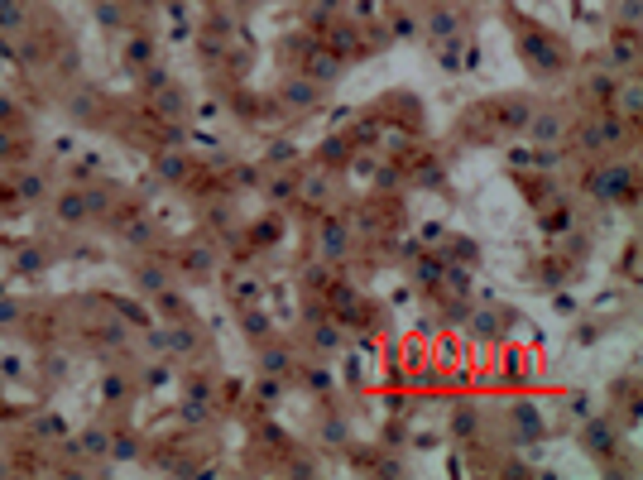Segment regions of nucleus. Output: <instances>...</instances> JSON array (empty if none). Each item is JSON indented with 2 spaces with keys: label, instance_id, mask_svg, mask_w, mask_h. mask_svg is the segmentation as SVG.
Here are the masks:
<instances>
[{
  "label": "nucleus",
  "instance_id": "nucleus-1",
  "mask_svg": "<svg viewBox=\"0 0 643 480\" xmlns=\"http://www.w3.org/2000/svg\"><path fill=\"white\" fill-rule=\"evenodd\" d=\"M629 183H634V173H629V168H610L605 178H595V192H600V197H624V192H629Z\"/></svg>",
  "mask_w": 643,
  "mask_h": 480
},
{
  "label": "nucleus",
  "instance_id": "nucleus-2",
  "mask_svg": "<svg viewBox=\"0 0 643 480\" xmlns=\"http://www.w3.org/2000/svg\"><path fill=\"white\" fill-rule=\"evenodd\" d=\"M288 101H293V106H312V101H317V87H312V82H288Z\"/></svg>",
  "mask_w": 643,
  "mask_h": 480
},
{
  "label": "nucleus",
  "instance_id": "nucleus-3",
  "mask_svg": "<svg viewBox=\"0 0 643 480\" xmlns=\"http://www.w3.org/2000/svg\"><path fill=\"white\" fill-rule=\"evenodd\" d=\"M639 87H634V82H629V87H624V91H619V115H639Z\"/></svg>",
  "mask_w": 643,
  "mask_h": 480
},
{
  "label": "nucleus",
  "instance_id": "nucleus-4",
  "mask_svg": "<svg viewBox=\"0 0 643 480\" xmlns=\"http://www.w3.org/2000/svg\"><path fill=\"white\" fill-rule=\"evenodd\" d=\"M322 250L341 255V250H346V231H341V226H326V231H322Z\"/></svg>",
  "mask_w": 643,
  "mask_h": 480
},
{
  "label": "nucleus",
  "instance_id": "nucleus-5",
  "mask_svg": "<svg viewBox=\"0 0 643 480\" xmlns=\"http://www.w3.org/2000/svg\"><path fill=\"white\" fill-rule=\"evenodd\" d=\"M432 34H437V39H452L456 34V15H432Z\"/></svg>",
  "mask_w": 643,
  "mask_h": 480
},
{
  "label": "nucleus",
  "instance_id": "nucleus-6",
  "mask_svg": "<svg viewBox=\"0 0 643 480\" xmlns=\"http://www.w3.org/2000/svg\"><path fill=\"white\" fill-rule=\"evenodd\" d=\"M87 452H91V456H106V452H110V437H106V432H87Z\"/></svg>",
  "mask_w": 643,
  "mask_h": 480
},
{
  "label": "nucleus",
  "instance_id": "nucleus-7",
  "mask_svg": "<svg viewBox=\"0 0 643 480\" xmlns=\"http://www.w3.org/2000/svg\"><path fill=\"white\" fill-rule=\"evenodd\" d=\"M557 130H562V125H557V115H542V120H537V134H542V139H552Z\"/></svg>",
  "mask_w": 643,
  "mask_h": 480
},
{
  "label": "nucleus",
  "instance_id": "nucleus-8",
  "mask_svg": "<svg viewBox=\"0 0 643 480\" xmlns=\"http://www.w3.org/2000/svg\"><path fill=\"white\" fill-rule=\"evenodd\" d=\"M331 72H336V63H326V58H317V63H312V77H317V82H326Z\"/></svg>",
  "mask_w": 643,
  "mask_h": 480
},
{
  "label": "nucleus",
  "instance_id": "nucleus-9",
  "mask_svg": "<svg viewBox=\"0 0 643 480\" xmlns=\"http://www.w3.org/2000/svg\"><path fill=\"white\" fill-rule=\"evenodd\" d=\"M20 192H25V197H39V192H44V178H39V173H34V178H25V183H20Z\"/></svg>",
  "mask_w": 643,
  "mask_h": 480
},
{
  "label": "nucleus",
  "instance_id": "nucleus-10",
  "mask_svg": "<svg viewBox=\"0 0 643 480\" xmlns=\"http://www.w3.org/2000/svg\"><path fill=\"white\" fill-rule=\"evenodd\" d=\"M0 154H10V134H0Z\"/></svg>",
  "mask_w": 643,
  "mask_h": 480
},
{
  "label": "nucleus",
  "instance_id": "nucleus-11",
  "mask_svg": "<svg viewBox=\"0 0 643 480\" xmlns=\"http://www.w3.org/2000/svg\"><path fill=\"white\" fill-rule=\"evenodd\" d=\"M5 115H10V101H0V120H5Z\"/></svg>",
  "mask_w": 643,
  "mask_h": 480
}]
</instances>
